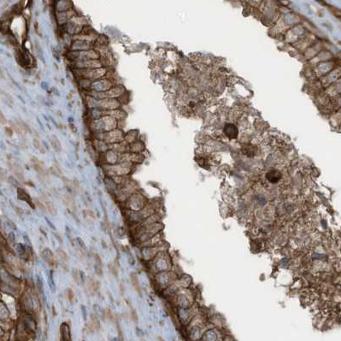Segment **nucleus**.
Wrapping results in <instances>:
<instances>
[{
    "label": "nucleus",
    "instance_id": "1",
    "mask_svg": "<svg viewBox=\"0 0 341 341\" xmlns=\"http://www.w3.org/2000/svg\"><path fill=\"white\" fill-rule=\"evenodd\" d=\"M73 70H74V74L77 80L87 79L91 81L106 77L109 74V68H107V67H100V68L87 69H73Z\"/></svg>",
    "mask_w": 341,
    "mask_h": 341
},
{
    "label": "nucleus",
    "instance_id": "2",
    "mask_svg": "<svg viewBox=\"0 0 341 341\" xmlns=\"http://www.w3.org/2000/svg\"><path fill=\"white\" fill-rule=\"evenodd\" d=\"M67 56L71 62L73 61H86V60H93L100 59V54L96 49H90L87 50H81V51H75V50H69Z\"/></svg>",
    "mask_w": 341,
    "mask_h": 341
},
{
    "label": "nucleus",
    "instance_id": "3",
    "mask_svg": "<svg viewBox=\"0 0 341 341\" xmlns=\"http://www.w3.org/2000/svg\"><path fill=\"white\" fill-rule=\"evenodd\" d=\"M116 83L114 81V79L110 77H103V78L98 79L96 81H92L91 83V87L89 91L97 92H104L110 90L113 86H115Z\"/></svg>",
    "mask_w": 341,
    "mask_h": 341
},
{
    "label": "nucleus",
    "instance_id": "4",
    "mask_svg": "<svg viewBox=\"0 0 341 341\" xmlns=\"http://www.w3.org/2000/svg\"><path fill=\"white\" fill-rule=\"evenodd\" d=\"M124 135L125 133L121 128H116L110 131L103 132L102 140L105 141L109 144H116L124 140Z\"/></svg>",
    "mask_w": 341,
    "mask_h": 341
},
{
    "label": "nucleus",
    "instance_id": "5",
    "mask_svg": "<svg viewBox=\"0 0 341 341\" xmlns=\"http://www.w3.org/2000/svg\"><path fill=\"white\" fill-rule=\"evenodd\" d=\"M122 107V103L121 99L118 98H111V97H105L102 99H97V108L105 111H110L120 109Z\"/></svg>",
    "mask_w": 341,
    "mask_h": 341
},
{
    "label": "nucleus",
    "instance_id": "6",
    "mask_svg": "<svg viewBox=\"0 0 341 341\" xmlns=\"http://www.w3.org/2000/svg\"><path fill=\"white\" fill-rule=\"evenodd\" d=\"M71 65L73 67V69H87L104 67L101 58L100 59L86 60V61H73L71 62Z\"/></svg>",
    "mask_w": 341,
    "mask_h": 341
},
{
    "label": "nucleus",
    "instance_id": "7",
    "mask_svg": "<svg viewBox=\"0 0 341 341\" xmlns=\"http://www.w3.org/2000/svg\"><path fill=\"white\" fill-rule=\"evenodd\" d=\"M62 28H63L64 34L69 35L70 37H74V36L80 34L83 30L84 27L81 25V24H79L78 22H76L73 17L69 22H67L66 24L62 26Z\"/></svg>",
    "mask_w": 341,
    "mask_h": 341
},
{
    "label": "nucleus",
    "instance_id": "8",
    "mask_svg": "<svg viewBox=\"0 0 341 341\" xmlns=\"http://www.w3.org/2000/svg\"><path fill=\"white\" fill-rule=\"evenodd\" d=\"M93 47V43H92L90 41L85 40L81 39H77V38H72V41L70 44V50L81 51V50H90V49H92Z\"/></svg>",
    "mask_w": 341,
    "mask_h": 341
},
{
    "label": "nucleus",
    "instance_id": "9",
    "mask_svg": "<svg viewBox=\"0 0 341 341\" xmlns=\"http://www.w3.org/2000/svg\"><path fill=\"white\" fill-rule=\"evenodd\" d=\"M119 155L115 150L110 149L101 154V158L103 164H116L119 163Z\"/></svg>",
    "mask_w": 341,
    "mask_h": 341
},
{
    "label": "nucleus",
    "instance_id": "10",
    "mask_svg": "<svg viewBox=\"0 0 341 341\" xmlns=\"http://www.w3.org/2000/svg\"><path fill=\"white\" fill-rule=\"evenodd\" d=\"M75 15L72 9H69L67 11L63 12H57L56 13V22L58 23V25L63 26L66 24L67 22H69L73 17H75Z\"/></svg>",
    "mask_w": 341,
    "mask_h": 341
},
{
    "label": "nucleus",
    "instance_id": "11",
    "mask_svg": "<svg viewBox=\"0 0 341 341\" xmlns=\"http://www.w3.org/2000/svg\"><path fill=\"white\" fill-rule=\"evenodd\" d=\"M142 197L138 194H134L132 197H129L127 201V205L131 210H138L142 207Z\"/></svg>",
    "mask_w": 341,
    "mask_h": 341
},
{
    "label": "nucleus",
    "instance_id": "12",
    "mask_svg": "<svg viewBox=\"0 0 341 341\" xmlns=\"http://www.w3.org/2000/svg\"><path fill=\"white\" fill-rule=\"evenodd\" d=\"M92 145L94 150H96V152H97V153L102 154L103 152L107 151L108 150H110V144L106 143L105 141L101 140V139H93Z\"/></svg>",
    "mask_w": 341,
    "mask_h": 341
},
{
    "label": "nucleus",
    "instance_id": "13",
    "mask_svg": "<svg viewBox=\"0 0 341 341\" xmlns=\"http://www.w3.org/2000/svg\"><path fill=\"white\" fill-rule=\"evenodd\" d=\"M110 149L115 150L118 154L125 153L129 151V144L125 140H122L119 143L110 144Z\"/></svg>",
    "mask_w": 341,
    "mask_h": 341
},
{
    "label": "nucleus",
    "instance_id": "14",
    "mask_svg": "<svg viewBox=\"0 0 341 341\" xmlns=\"http://www.w3.org/2000/svg\"><path fill=\"white\" fill-rule=\"evenodd\" d=\"M223 131H224L226 136L228 137L229 139H235L238 136V129L236 128V126L234 124H232V123L226 124Z\"/></svg>",
    "mask_w": 341,
    "mask_h": 341
},
{
    "label": "nucleus",
    "instance_id": "15",
    "mask_svg": "<svg viewBox=\"0 0 341 341\" xmlns=\"http://www.w3.org/2000/svg\"><path fill=\"white\" fill-rule=\"evenodd\" d=\"M31 164L33 169H34L36 172L39 173V175H44L45 173V167L44 163L39 159L33 157L31 158Z\"/></svg>",
    "mask_w": 341,
    "mask_h": 341
},
{
    "label": "nucleus",
    "instance_id": "16",
    "mask_svg": "<svg viewBox=\"0 0 341 341\" xmlns=\"http://www.w3.org/2000/svg\"><path fill=\"white\" fill-rule=\"evenodd\" d=\"M56 11L57 12H63L69 10L72 8V3L70 2V0H58L56 3L55 5Z\"/></svg>",
    "mask_w": 341,
    "mask_h": 341
},
{
    "label": "nucleus",
    "instance_id": "17",
    "mask_svg": "<svg viewBox=\"0 0 341 341\" xmlns=\"http://www.w3.org/2000/svg\"><path fill=\"white\" fill-rule=\"evenodd\" d=\"M105 114L109 115V116H113L114 118H116L119 122L123 121L126 118V116H127V112L122 108H120V109H117V110L106 111Z\"/></svg>",
    "mask_w": 341,
    "mask_h": 341
},
{
    "label": "nucleus",
    "instance_id": "18",
    "mask_svg": "<svg viewBox=\"0 0 341 341\" xmlns=\"http://www.w3.org/2000/svg\"><path fill=\"white\" fill-rule=\"evenodd\" d=\"M105 113H106L105 110H101V109H98V108H95V109L88 110L87 116L90 120L98 119V118H101L103 116H106Z\"/></svg>",
    "mask_w": 341,
    "mask_h": 341
},
{
    "label": "nucleus",
    "instance_id": "19",
    "mask_svg": "<svg viewBox=\"0 0 341 341\" xmlns=\"http://www.w3.org/2000/svg\"><path fill=\"white\" fill-rule=\"evenodd\" d=\"M139 137V131L137 130H129L127 133H125V135H124V140L126 142H128L129 144L134 143L136 140H138Z\"/></svg>",
    "mask_w": 341,
    "mask_h": 341
},
{
    "label": "nucleus",
    "instance_id": "20",
    "mask_svg": "<svg viewBox=\"0 0 341 341\" xmlns=\"http://www.w3.org/2000/svg\"><path fill=\"white\" fill-rule=\"evenodd\" d=\"M144 150V144L141 140L138 139L134 143L129 144V152L134 153H142V151Z\"/></svg>",
    "mask_w": 341,
    "mask_h": 341
},
{
    "label": "nucleus",
    "instance_id": "21",
    "mask_svg": "<svg viewBox=\"0 0 341 341\" xmlns=\"http://www.w3.org/2000/svg\"><path fill=\"white\" fill-rule=\"evenodd\" d=\"M63 203L65 204V206L69 209V210H75V201L73 199V197L71 196V194L67 193L64 194L63 197Z\"/></svg>",
    "mask_w": 341,
    "mask_h": 341
},
{
    "label": "nucleus",
    "instance_id": "22",
    "mask_svg": "<svg viewBox=\"0 0 341 341\" xmlns=\"http://www.w3.org/2000/svg\"><path fill=\"white\" fill-rule=\"evenodd\" d=\"M9 166H10V169L12 170L13 172H14V174H15V175H16L19 179H21V180L23 179V171H22L21 166L19 165V163H16V162H12V163H10Z\"/></svg>",
    "mask_w": 341,
    "mask_h": 341
},
{
    "label": "nucleus",
    "instance_id": "23",
    "mask_svg": "<svg viewBox=\"0 0 341 341\" xmlns=\"http://www.w3.org/2000/svg\"><path fill=\"white\" fill-rule=\"evenodd\" d=\"M43 203H44L45 206L46 208V210H48V212L50 213V215H52V216H56V214H57V209L55 206V204L51 201L47 200V199H44Z\"/></svg>",
    "mask_w": 341,
    "mask_h": 341
},
{
    "label": "nucleus",
    "instance_id": "24",
    "mask_svg": "<svg viewBox=\"0 0 341 341\" xmlns=\"http://www.w3.org/2000/svg\"><path fill=\"white\" fill-rule=\"evenodd\" d=\"M43 257H44V259L46 261L47 263H49L50 265H51V266H54V265H56V259L54 258L53 257V255H52V253L50 252V250H44V252H43Z\"/></svg>",
    "mask_w": 341,
    "mask_h": 341
},
{
    "label": "nucleus",
    "instance_id": "25",
    "mask_svg": "<svg viewBox=\"0 0 341 341\" xmlns=\"http://www.w3.org/2000/svg\"><path fill=\"white\" fill-rule=\"evenodd\" d=\"M50 143L51 144V146L53 148L54 150L59 152L62 150V145H61V143L58 139L56 138V136H51L50 138Z\"/></svg>",
    "mask_w": 341,
    "mask_h": 341
},
{
    "label": "nucleus",
    "instance_id": "26",
    "mask_svg": "<svg viewBox=\"0 0 341 341\" xmlns=\"http://www.w3.org/2000/svg\"><path fill=\"white\" fill-rule=\"evenodd\" d=\"M73 278L75 279V282H77L78 284L80 283H84L85 282V276L84 274L80 271V270H77V269H75L74 272H73Z\"/></svg>",
    "mask_w": 341,
    "mask_h": 341
},
{
    "label": "nucleus",
    "instance_id": "27",
    "mask_svg": "<svg viewBox=\"0 0 341 341\" xmlns=\"http://www.w3.org/2000/svg\"><path fill=\"white\" fill-rule=\"evenodd\" d=\"M83 216H84L85 220L87 221V222L89 223V224H92V223H94V221H95V219H96L95 215H94V213L92 212V210H84V212H83Z\"/></svg>",
    "mask_w": 341,
    "mask_h": 341
},
{
    "label": "nucleus",
    "instance_id": "28",
    "mask_svg": "<svg viewBox=\"0 0 341 341\" xmlns=\"http://www.w3.org/2000/svg\"><path fill=\"white\" fill-rule=\"evenodd\" d=\"M56 252H57V256H58V257H59V259L61 260V262H62V263H68V262H69V258H68V256L66 255V253L63 251V250H56Z\"/></svg>",
    "mask_w": 341,
    "mask_h": 341
},
{
    "label": "nucleus",
    "instance_id": "29",
    "mask_svg": "<svg viewBox=\"0 0 341 341\" xmlns=\"http://www.w3.org/2000/svg\"><path fill=\"white\" fill-rule=\"evenodd\" d=\"M61 333H62V336H65V338H64L65 340H67L66 336H69V338H70V331H69L68 325H66L65 323L61 326Z\"/></svg>",
    "mask_w": 341,
    "mask_h": 341
},
{
    "label": "nucleus",
    "instance_id": "30",
    "mask_svg": "<svg viewBox=\"0 0 341 341\" xmlns=\"http://www.w3.org/2000/svg\"><path fill=\"white\" fill-rule=\"evenodd\" d=\"M33 143H34V146L36 150H39V151H41V152H43V146H42L40 140H39V139L37 138L34 139Z\"/></svg>",
    "mask_w": 341,
    "mask_h": 341
},
{
    "label": "nucleus",
    "instance_id": "31",
    "mask_svg": "<svg viewBox=\"0 0 341 341\" xmlns=\"http://www.w3.org/2000/svg\"><path fill=\"white\" fill-rule=\"evenodd\" d=\"M67 297L70 302H73V300L75 299V295H74V291H71V290H68L67 291Z\"/></svg>",
    "mask_w": 341,
    "mask_h": 341
},
{
    "label": "nucleus",
    "instance_id": "32",
    "mask_svg": "<svg viewBox=\"0 0 341 341\" xmlns=\"http://www.w3.org/2000/svg\"><path fill=\"white\" fill-rule=\"evenodd\" d=\"M51 169H53V172L55 173L56 175H61V174H62V171H61V169H60V168L57 166V165H53Z\"/></svg>",
    "mask_w": 341,
    "mask_h": 341
},
{
    "label": "nucleus",
    "instance_id": "33",
    "mask_svg": "<svg viewBox=\"0 0 341 341\" xmlns=\"http://www.w3.org/2000/svg\"><path fill=\"white\" fill-rule=\"evenodd\" d=\"M0 122L3 123V124L6 123V119H5V117L3 115V113L1 112V110H0Z\"/></svg>",
    "mask_w": 341,
    "mask_h": 341
},
{
    "label": "nucleus",
    "instance_id": "34",
    "mask_svg": "<svg viewBox=\"0 0 341 341\" xmlns=\"http://www.w3.org/2000/svg\"><path fill=\"white\" fill-rule=\"evenodd\" d=\"M5 132H6L7 134L9 135V136H11V135H12V129H11V128H6Z\"/></svg>",
    "mask_w": 341,
    "mask_h": 341
},
{
    "label": "nucleus",
    "instance_id": "35",
    "mask_svg": "<svg viewBox=\"0 0 341 341\" xmlns=\"http://www.w3.org/2000/svg\"><path fill=\"white\" fill-rule=\"evenodd\" d=\"M4 176H5V172L2 169H0V179L3 178Z\"/></svg>",
    "mask_w": 341,
    "mask_h": 341
},
{
    "label": "nucleus",
    "instance_id": "36",
    "mask_svg": "<svg viewBox=\"0 0 341 341\" xmlns=\"http://www.w3.org/2000/svg\"><path fill=\"white\" fill-rule=\"evenodd\" d=\"M3 72H2V70H1V69H0V78H3Z\"/></svg>",
    "mask_w": 341,
    "mask_h": 341
},
{
    "label": "nucleus",
    "instance_id": "37",
    "mask_svg": "<svg viewBox=\"0 0 341 341\" xmlns=\"http://www.w3.org/2000/svg\"><path fill=\"white\" fill-rule=\"evenodd\" d=\"M3 28V23H2V22H0V29H1V28Z\"/></svg>",
    "mask_w": 341,
    "mask_h": 341
}]
</instances>
